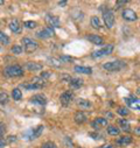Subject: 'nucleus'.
Masks as SVG:
<instances>
[{
	"instance_id": "obj_12",
	"label": "nucleus",
	"mask_w": 140,
	"mask_h": 148,
	"mask_svg": "<svg viewBox=\"0 0 140 148\" xmlns=\"http://www.w3.org/2000/svg\"><path fill=\"white\" fill-rule=\"evenodd\" d=\"M121 15H123V18H124L125 20H127V21H135V20L138 19L137 13H135L134 11L130 10V8L124 10V11H123V13H121Z\"/></svg>"
},
{
	"instance_id": "obj_33",
	"label": "nucleus",
	"mask_w": 140,
	"mask_h": 148,
	"mask_svg": "<svg viewBox=\"0 0 140 148\" xmlns=\"http://www.w3.org/2000/svg\"><path fill=\"white\" fill-rule=\"evenodd\" d=\"M41 148H57V147H56V145H55L53 141H47V142H45V143L42 145Z\"/></svg>"
},
{
	"instance_id": "obj_6",
	"label": "nucleus",
	"mask_w": 140,
	"mask_h": 148,
	"mask_svg": "<svg viewBox=\"0 0 140 148\" xmlns=\"http://www.w3.org/2000/svg\"><path fill=\"white\" fill-rule=\"evenodd\" d=\"M46 23L48 25V27L50 28H58L61 26V21L58 19V16L56 15H50V14H47L46 16Z\"/></svg>"
},
{
	"instance_id": "obj_35",
	"label": "nucleus",
	"mask_w": 140,
	"mask_h": 148,
	"mask_svg": "<svg viewBox=\"0 0 140 148\" xmlns=\"http://www.w3.org/2000/svg\"><path fill=\"white\" fill-rule=\"evenodd\" d=\"M58 60H60L61 62H70V61H73V58L70 57V56H61Z\"/></svg>"
},
{
	"instance_id": "obj_14",
	"label": "nucleus",
	"mask_w": 140,
	"mask_h": 148,
	"mask_svg": "<svg viewBox=\"0 0 140 148\" xmlns=\"http://www.w3.org/2000/svg\"><path fill=\"white\" fill-rule=\"evenodd\" d=\"M74 119H75V121L77 123V124H84L85 121H86V116H85V113L83 112V111H77V112L75 113V117H74Z\"/></svg>"
},
{
	"instance_id": "obj_5",
	"label": "nucleus",
	"mask_w": 140,
	"mask_h": 148,
	"mask_svg": "<svg viewBox=\"0 0 140 148\" xmlns=\"http://www.w3.org/2000/svg\"><path fill=\"white\" fill-rule=\"evenodd\" d=\"M103 19H104V22H105V26L108 28H112L113 25H115V14L112 11H104L103 13Z\"/></svg>"
},
{
	"instance_id": "obj_17",
	"label": "nucleus",
	"mask_w": 140,
	"mask_h": 148,
	"mask_svg": "<svg viewBox=\"0 0 140 148\" xmlns=\"http://www.w3.org/2000/svg\"><path fill=\"white\" fill-rule=\"evenodd\" d=\"M30 84H33L34 86H36V89H42L46 83H45V79L41 78V77H34L32 81H30Z\"/></svg>"
},
{
	"instance_id": "obj_8",
	"label": "nucleus",
	"mask_w": 140,
	"mask_h": 148,
	"mask_svg": "<svg viewBox=\"0 0 140 148\" xmlns=\"http://www.w3.org/2000/svg\"><path fill=\"white\" fill-rule=\"evenodd\" d=\"M54 35H55V32L50 27H46V28H43V29H41L36 33V36L39 39H48V38L54 36Z\"/></svg>"
},
{
	"instance_id": "obj_16",
	"label": "nucleus",
	"mask_w": 140,
	"mask_h": 148,
	"mask_svg": "<svg viewBox=\"0 0 140 148\" xmlns=\"http://www.w3.org/2000/svg\"><path fill=\"white\" fill-rule=\"evenodd\" d=\"M27 69L29 71H39V70H42V64L41 63H38V62H28L26 64Z\"/></svg>"
},
{
	"instance_id": "obj_24",
	"label": "nucleus",
	"mask_w": 140,
	"mask_h": 148,
	"mask_svg": "<svg viewBox=\"0 0 140 148\" xmlns=\"http://www.w3.org/2000/svg\"><path fill=\"white\" fill-rule=\"evenodd\" d=\"M119 125L121 126V130H123V131H125V132H130V131H131L130 123H128L126 119H120V120H119Z\"/></svg>"
},
{
	"instance_id": "obj_23",
	"label": "nucleus",
	"mask_w": 140,
	"mask_h": 148,
	"mask_svg": "<svg viewBox=\"0 0 140 148\" xmlns=\"http://www.w3.org/2000/svg\"><path fill=\"white\" fill-rule=\"evenodd\" d=\"M91 26L95 29H100L102 28V23H100V20H99L98 16H92L91 18Z\"/></svg>"
},
{
	"instance_id": "obj_20",
	"label": "nucleus",
	"mask_w": 140,
	"mask_h": 148,
	"mask_svg": "<svg viewBox=\"0 0 140 148\" xmlns=\"http://www.w3.org/2000/svg\"><path fill=\"white\" fill-rule=\"evenodd\" d=\"M83 83H84V81H83L82 78H71V79L69 81L70 86L74 88V89H78V88H81V86L83 85Z\"/></svg>"
},
{
	"instance_id": "obj_30",
	"label": "nucleus",
	"mask_w": 140,
	"mask_h": 148,
	"mask_svg": "<svg viewBox=\"0 0 140 148\" xmlns=\"http://www.w3.org/2000/svg\"><path fill=\"white\" fill-rule=\"evenodd\" d=\"M117 113L120 114V116H124V117H125V116H127V114L130 113V111H128L126 107H119V108L117 110Z\"/></svg>"
},
{
	"instance_id": "obj_11",
	"label": "nucleus",
	"mask_w": 140,
	"mask_h": 148,
	"mask_svg": "<svg viewBox=\"0 0 140 148\" xmlns=\"http://www.w3.org/2000/svg\"><path fill=\"white\" fill-rule=\"evenodd\" d=\"M30 103L35 104V105H40V106H43L47 104V98L46 96L43 95H35L30 98Z\"/></svg>"
},
{
	"instance_id": "obj_41",
	"label": "nucleus",
	"mask_w": 140,
	"mask_h": 148,
	"mask_svg": "<svg viewBox=\"0 0 140 148\" xmlns=\"http://www.w3.org/2000/svg\"><path fill=\"white\" fill-rule=\"evenodd\" d=\"M99 148H115L112 145H105V146H102V147H99Z\"/></svg>"
},
{
	"instance_id": "obj_31",
	"label": "nucleus",
	"mask_w": 140,
	"mask_h": 148,
	"mask_svg": "<svg viewBox=\"0 0 140 148\" xmlns=\"http://www.w3.org/2000/svg\"><path fill=\"white\" fill-rule=\"evenodd\" d=\"M23 25H25L26 28H29V29H33V28H35V27L38 26V23L35 22V21H26Z\"/></svg>"
},
{
	"instance_id": "obj_40",
	"label": "nucleus",
	"mask_w": 140,
	"mask_h": 148,
	"mask_svg": "<svg viewBox=\"0 0 140 148\" xmlns=\"http://www.w3.org/2000/svg\"><path fill=\"white\" fill-rule=\"evenodd\" d=\"M134 133L138 134V135H140V126H138V127L134 130Z\"/></svg>"
},
{
	"instance_id": "obj_13",
	"label": "nucleus",
	"mask_w": 140,
	"mask_h": 148,
	"mask_svg": "<svg viewBox=\"0 0 140 148\" xmlns=\"http://www.w3.org/2000/svg\"><path fill=\"white\" fill-rule=\"evenodd\" d=\"M106 126H108V119H105V118H96L95 121L92 123V127L96 130H100Z\"/></svg>"
},
{
	"instance_id": "obj_36",
	"label": "nucleus",
	"mask_w": 140,
	"mask_h": 148,
	"mask_svg": "<svg viewBox=\"0 0 140 148\" xmlns=\"http://www.w3.org/2000/svg\"><path fill=\"white\" fill-rule=\"evenodd\" d=\"M126 4H127L126 0H119V1H117V3H116V8H120V6L126 5Z\"/></svg>"
},
{
	"instance_id": "obj_32",
	"label": "nucleus",
	"mask_w": 140,
	"mask_h": 148,
	"mask_svg": "<svg viewBox=\"0 0 140 148\" xmlns=\"http://www.w3.org/2000/svg\"><path fill=\"white\" fill-rule=\"evenodd\" d=\"M11 51H12L13 54H15V55H19V54L22 53V47H21V46H14V47H12Z\"/></svg>"
},
{
	"instance_id": "obj_7",
	"label": "nucleus",
	"mask_w": 140,
	"mask_h": 148,
	"mask_svg": "<svg viewBox=\"0 0 140 148\" xmlns=\"http://www.w3.org/2000/svg\"><path fill=\"white\" fill-rule=\"evenodd\" d=\"M125 103L128 105V107H131L132 110H135V111H140V99L131 96V97H127L124 99Z\"/></svg>"
},
{
	"instance_id": "obj_18",
	"label": "nucleus",
	"mask_w": 140,
	"mask_h": 148,
	"mask_svg": "<svg viewBox=\"0 0 140 148\" xmlns=\"http://www.w3.org/2000/svg\"><path fill=\"white\" fill-rule=\"evenodd\" d=\"M74 70L76 72H80V73H85V75H91L92 73V69L89 68V66H82V65H76L74 68Z\"/></svg>"
},
{
	"instance_id": "obj_28",
	"label": "nucleus",
	"mask_w": 140,
	"mask_h": 148,
	"mask_svg": "<svg viewBox=\"0 0 140 148\" xmlns=\"http://www.w3.org/2000/svg\"><path fill=\"white\" fill-rule=\"evenodd\" d=\"M7 103H8V95L6 92H1V93H0V104L5 105Z\"/></svg>"
},
{
	"instance_id": "obj_19",
	"label": "nucleus",
	"mask_w": 140,
	"mask_h": 148,
	"mask_svg": "<svg viewBox=\"0 0 140 148\" xmlns=\"http://www.w3.org/2000/svg\"><path fill=\"white\" fill-rule=\"evenodd\" d=\"M10 29L13 32V33H21V29H22V27L20 26V23H19V21L18 20H12L11 21V23H10Z\"/></svg>"
},
{
	"instance_id": "obj_21",
	"label": "nucleus",
	"mask_w": 140,
	"mask_h": 148,
	"mask_svg": "<svg viewBox=\"0 0 140 148\" xmlns=\"http://www.w3.org/2000/svg\"><path fill=\"white\" fill-rule=\"evenodd\" d=\"M132 142V138L130 135H124V136H120L118 140H117V143L120 145V146H126V145H130Z\"/></svg>"
},
{
	"instance_id": "obj_26",
	"label": "nucleus",
	"mask_w": 140,
	"mask_h": 148,
	"mask_svg": "<svg viewBox=\"0 0 140 148\" xmlns=\"http://www.w3.org/2000/svg\"><path fill=\"white\" fill-rule=\"evenodd\" d=\"M12 97L14 98V100H20L21 99V97H22V93H21V91H20V89H13V91H12Z\"/></svg>"
},
{
	"instance_id": "obj_27",
	"label": "nucleus",
	"mask_w": 140,
	"mask_h": 148,
	"mask_svg": "<svg viewBox=\"0 0 140 148\" xmlns=\"http://www.w3.org/2000/svg\"><path fill=\"white\" fill-rule=\"evenodd\" d=\"M108 133L111 134V135H118L120 133V130L117 128L116 126H109L108 127Z\"/></svg>"
},
{
	"instance_id": "obj_37",
	"label": "nucleus",
	"mask_w": 140,
	"mask_h": 148,
	"mask_svg": "<svg viewBox=\"0 0 140 148\" xmlns=\"http://www.w3.org/2000/svg\"><path fill=\"white\" fill-rule=\"evenodd\" d=\"M48 77H50V72H48V71H45L43 73H41V78H48Z\"/></svg>"
},
{
	"instance_id": "obj_2",
	"label": "nucleus",
	"mask_w": 140,
	"mask_h": 148,
	"mask_svg": "<svg viewBox=\"0 0 140 148\" xmlns=\"http://www.w3.org/2000/svg\"><path fill=\"white\" fill-rule=\"evenodd\" d=\"M21 43L23 45L25 51L28 53V54H30V53H33V51H35L38 49V42L29 39V38H23L21 40Z\"/></svg>"
},
{
	"instance_id": "obj_25",
	"label": "nucleus",
	"mask_w": 140,
	"mask_h": 148,
	"mask_svg": "<svg viewBox=\"0 0 140 148\" xmlns=\"http://www.w3.org/2000/svg\"><path fill=\"white\" fill-rule=\"evenodd\" d=\"M0 43H1V45H8L10 43L8 36L5 33H3L1 30H0Z\"/></svg>"
},
{
	"instance_id": "obj_42",
	"label": "nucleus",
	"mask_w": 140,
	"mask_h": 148,
	"mask_svg": "<svg viewBox=\"0 0 140 148\" xmlns=\"http://www.w3.org/2000/svg\"><path fill=\"white\" fill-rule=\"evenodd\" d=\"M58 5L60 6H65L67 5V1H58Z\"/></svg>"
},
{
	"instance_id": "obj_38",
	"label": "nucleus",
	"mask_w": 140,
	"mask_h": 148,
	"mask_svg": "<svg viewBox=\"0 0 140 148\" xmlns=\"http://www.w3.org/2000/svg\"><path fill=\"white\" fill-rule=\"evenodd\" d=\"M13 141H16V136L11 135V136H8V139H7V141H6V142H13Z\"/></svg>"
},
{
	"instance_id": "obj_29",
	"label": "nucleus",
	"mask_w": 140,
	"mask_h": 148,
	"mask_svg": "<svg viewBox=\"0 0 140 148\" xmlns=\"http://www.w3.org/2000/svg\"><path fill=\"white\" fill-rule=\"evenodd\" d=\"M48 62H49V64H50V65H54V66H56V68L61 66V63H62L58 58H54V57H53V58H49V60H48Z\"/></svg>"
},
{
	"instance_id": "obj_1",
	"label": "nucleus",
	"mask_w": 140,
	"mask_h": 148,
	"mask_svg": "<svg viewBox=\"0 0 140 148\" xmlns=\"http://www.w3.org/2000/svg\"><path fill=\"white\" fill-rule=\"evenodd\" d=\"M5 76L7 77H20L23 75V69L20 65H10L4 70Z\"/></svg>"
},
{
	"instance_id": "obj_4",
	"label": "nucleus",
	"mask_w": 140,
	"mask_h": 148,
	"mask_svg": "<svg viewBox=\"0 0 140 148\" xmlns=\"http://www.w3.org/2000/svg\"><path fill=\"white\" fill-rule=\"evenodd\" d=\"M112 51H113V45H108V46H105L104 48H102V49H99L97 51H93L91 56L93 58H100V57L110 55Z\"/></svg>"
},
{
	"instance_id": "obj_15",
	"label": "nucleus",
	"mask_w": 140,
	"mask_h": 148,
	"mask_svg": "<svg viewBox=\"0 0 140 148\" xmlns=\"http://www.w3.org/2000/svg\"><path fill=\"white\" fill-rule=\"evenodd\" d=\"M86 39H88L90 42H92L93 45H97V46H100V45L104 43V40L100 38L99 35H95V34H92V35H89Z\"/></svg>"
},
{
	"instance_id": "obj_9",
	"label": "nucleus",
	"mask_w": 140,
	"mask_h": 148,
	"mask_svg": "<svg viewBox=\"0 0 140 148\" xmlns=\"http://www.w3.org/2000/svg\"><path fill=\"white\" fill-rule=\"evenodd\" d=\"M73 99H74V93L71 91H65L60 97V101L63 106H68L70 103L73 101Z\"/></svg>"
},
{
	"instance_id": "obj_22",
	"label": "nucleus",
	"mask_w": 140,
	"mask_h": 148,
	"mask_svg": "<svg viewBox=\"0 0 140 148\" xmlns=\"http://www.w3.org/2000/svg\"><path fill=\"white\" fill-rule=\"evenodd\" d=\"M77 105L81 107V108H89L91 107V103L84 98H78L77 99Z\"/></svg>"
},
{
	"instance_id": "obj_10",
	"label": "nucleus",
	"mask_w": 140,
	"mask_h": 148,
	"mask_svg": "<svg viewBox=\"0 0 140 148\" xmlns=\"http://www.w3.org/2000/svg\"><path fill=\"white\" fill-rule=\"evenodd\" d=\"M43 126L42 125H40V126H38V127H35V128H33V130H30L29 132H27L26 134L28 135V138L29 139H36V138H39L41 134H42V132H43Z\"/></svg>"
},
{
	"instance_id": "obj_3",
	"label": "nucleus",
	"mask_w": 140,
	"mask_h": 148,
	"mask_svg": "<svg viewBox=\"0 0 140 148\" xmlns=\"http://www.w3.org/2000/svg\"><path fill=\"white\" fill-rule=\"evenodd\" d=\"M126 64L121 61H111V62H108V63H104L103 64V68L108 71H119L121 70Z\"/></svg>"
},
{
	"instance_id": "obj_34",
	"label": "nucleus",
	"mask_w": 140,
	"mask_h": 148,
	"mask_svg": "<svg viewBox=\"0 0 140 148\" xmlns=\"http://www.w3.org/2000/svg\"><path fill=\"white\" fill-rule=\"evenodd\" d=\"M5 132H6V126H5V124L0 123V139H3Z\"/></svg>"
},
{
	"instance_id": "obj_39",
	"label": "nucleus",
	"mask_w": 140,
	"mask_h": 148,
	"mask_svg": "<svg viewBox=\"0 0 140 148\" xmlns=\"http://www.w3.org/2000/svg\"><path fill=\"white\" fill-rule=\"evenodd\" d=\"M6 146V141L4 139H0V148H4Z\"/></svg>"
}]
</instances>
